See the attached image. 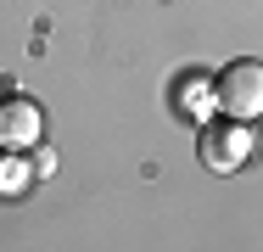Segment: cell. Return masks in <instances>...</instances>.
Here are the masks:
<instances>
[{"label":"cell","instance_id":"cell-1","mask_svg":"<svg viewBox=\"0 0 263 252\" xmlns=\"http://www.w3.org/2000/svg\"><path fill=\"white\" fill-rule=\"evenodd\" d=\"M213 90H218V112L224 118H241V123L263 118V62H252V56L230 62L213 79Z\"/></svg>","mask_w":263,"mask_h":252},{"label":"cell","instance_id":"cell-2","mask_svg":"<svg viewBox=\"0 0 263 252\" xmlns=\"http://www.w3.org/2000/svg\"><path fill=\"white\" fill-rule=\"evenodd\" d=\"M196 151H202V163H208L213 174H235V168L252 157V129H247L241 118H208Z\"/></svg>","mask_w":263,"mask_h":252},{"label":"cell","instance_id":"cell-3","mask_svg":"<svg viewBox=\"0 0 263 252\" xmlns=\"http://www.w3.org/2000/svg\"><path fill=\"white\" fill-rule=\"evenodd\" d=\"M45 140V112L28 96H0V151H28Z\"/></svg>","mask_w":263,"mask_h":252},{"label":"cell","instance_id":"cell-4","mask_svg":"<svg viewBox=\"0 0 263 252\" xmlns=\"http://www.w3.org/2000/svg\"><path fill=\"white\" fill-rule=\"evenodd\" d=\"M174 106H179L185 118H196V123L218 118V90H213V79L208 73H179V79H174Z\"/></svg>","mask_w":263,"mask_h":252},{"label":"cell","instance_id":"cell-5","mask_svg":"<svg viewBox=\"0 0 263 252\" xmlns=\"http://www.w3.org/2000/svg\"><path fill=\"white\" fill-rule=\"evenodd\" d=\"M28 179H34L28 157H23V151H0V196H23Z\"/></svg>","mask_w":263,"mask_h":252},{"label":"cell","instance_id":"cell-6","mask_svg":"<svg viewBox=\"0 0 263 252\" xmlns=\"http://www.w3.org/2000/svg\"><path fill=\"white\" fill-rule=\"evenodd\" d=\"M28 168H34V179H45V174H56V146H28Z\"/></svg>","mask_w":263,"mask_h":252}]
</instances>
